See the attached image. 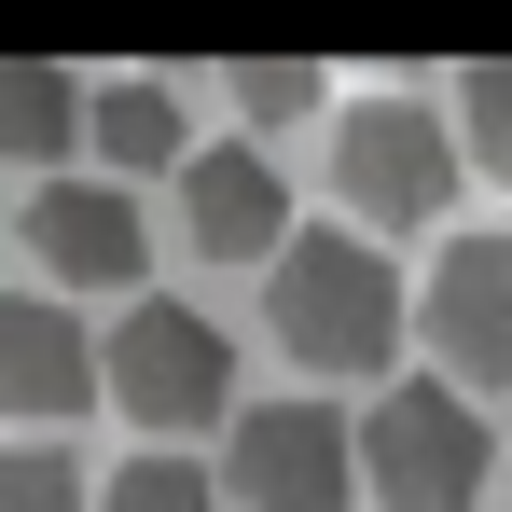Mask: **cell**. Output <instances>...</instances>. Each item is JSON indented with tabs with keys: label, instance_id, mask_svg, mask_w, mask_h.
<instances>
[{
	"label": "cell",
	"instance_id": "obj_1",
	"mask_svg": "<svg viewBox=\"0 0 512 512\" xmlns=\"http://www.w3.org/2000/svg\"><path fill=\"white\" fill-rule=\"evenodd\" d=\"M263 333L291 346L305 374H374L402 346V277L374 236H277L263 263Z\"/></svg>",
	"mask_w": 512,
	"mask_h": 512
},
{
	"label": "cell",
	"instance_id": "obj_2",
	"mask_svg": "<svg viewBox=\"0 0 512 512\" xmlns=\"http://www.w3.org/2000/svg\"><path fill=\"white\" fill-rule=\"evenodd\" d=\"M97 388L139 429H208V416H236V333H222L208 305L139 291V305L111 319V346H97Z\"/></svg>",
	"mask_w": 512,
	"mask_h": 512
},
{
	"label": "cell",
	"instance_id": "obj_3",
	"mask_svg": "<svg viewBox=\"0 0 512 512\" xmlns=\"http://www.w3.org/2000/svg\"><path fill=\"white\" fill-rule=\"evenodd\" d=\"M485 457H499V443H485V416H471L443 374H402L374 416L346 429V471H374L402 512H471L485 499Z\"/></svg>",
	"mask_w": 512,
	"mask_h": 512
},
{
	"label": "cell",
	"instance_id": "obj_4",
	"mask_svg": "<svg viewBox=\"0 0 512 512\" xmlns=\"http://www.w3.org/2000/svg\"><path fill=\"white\" fill-rule=\"evenodd\" d=\"M333 194L360 222H429L443 194H457V139H443V111L429 97H360L333 139Z\"/></svg>",
	"mask_w": 512,
	"mask_h": 512
},
{
	"label": "cell",
	"instance_id": "obj_5",
	"mask_svg": "<svg viewBox=\"0 0 512 512\" xmlns=\"http://www.w3.org/2000/svg\"><path fill=\"white\" fill-rule=\"evenodd\" d=\"M416 333L443 346V388H457V402H471V388H512V236H457V250L429 263Z\"/></svg>",
	"mask_w": 512,
	"mask_h": 512
},
{
	"label": "cell",
	"instance_id": "obj_6",
	"mask_svg": "<svg viewBox=\"0 0 512 512\" xmlns=\"http://www.w3.org/2000/svg\"><path fill=\"white\" fill-rule=\"evenodd\" d=\"M222 485L250 512H333L346 485H360V471H346V416H319V402H250Z\"/></svg>",
	"mask_w": 512,
	"mask_h": 512
},
{
	"label": "cell",
	"instance_id": "obj_7",
	"mask_svg": "<svg viewBox=\"0 0 512 512\" xmlns=\"http://www.w3.org/2000/svg\"><path fill=\"white\" fill-rule=\"evenodd\" d=\"M28 250L56 263L70 291H125L139 250H153V222H139L125 180H42V194H28Z\"/></svg>",
	"mask_w": 512,
	"mask_h": 512
},
{
	"label": "cell",
	"instance_id": "obj_8",
	"mask_svg": "<svg viewBox=\"0 0 512 512\" xmlns=\"http://www.w3.org/2000/svg\"><path fill=\"white\" fill-rule=\"evenodd\" d=\"M180 236L208 263H277V236H291V180L263 167L250 139L236 153H180Z\"/></svg>",
	"mask_w": 512,
	"mask_h": 512
},
{
	"label": "cell",
	"instance_id": "obj_9",
	"mask_svg": "<svg viewBox=\"0 0 512 512\" xmlns=\"http://www.w3.org/2000/svg\"><path fill=\"white\" fill-rule=\"evenodd\" d=\"M84 402H97L84 319L42 291H0V416H84Z\"/></svg>",
	"mask_w": 512,
	"mask_h": 512
},
{
	"label": "cell",
	"instance_id": "obj_10",
	"mask_svg": "<svg viewBox=\"0 0 512 512\" xmlns=\"http://www.w3.org/2000/svg\"><path fill=\"white\" fill-rule=\"evenodd\" d=\"M70 139H84V84L42 70V56H0V167H42V180H56Z\"/></svg>",
	"mask_w": 512,
	"mask_h": 512
},
{
	"label": "cell",
	"instance_id": "obj_11",
	"mask_svg": "<svg viewBox=\"0 0 512 512\" xmlns=\"http://www.w3.org/2000/svg\"><path fill=\"white\" fill-rule=\"evenodd\" d=\"M84 139L111 153L125 180H153V167H180L194 139H180V97L167 84H84Z\"/></svg>",
	"mask_w": 512,
	"mask_h": 512
},
{
	"label": "cell",
	"instance_id": "obj_12",
	"mask_svg": "<svg viewBox=\"0 0 512 512\" xmlns=\"http://www.w3.org/2000/svg\"><path fill=\"white\" fill-rule=\"evenodd\" d=\"M84 512H222V485H208L194 457H125V471H111Z\"/></svg>",
	"mask_w": 512,
	"mask_h": 512
},
{
	"label": "cell",
	"instance_id": "obj_13",
	"mask_svg": "<svg viewBox=\"0 0 512 512\" xmlns=\"http://www.w3.org/2000/svg\"><path fill=\"white\" fill-rule=\"evenodd\" d=\"M443 139H471V167L512 180V56H485V70L457 84V125H443Z\"/></svg>",
	"mask_w": 512,
	"mask_h": 512
},
{
	"label": "cell",
	"instance_id": "obj_14",
	"mask_svg": "<svg viewBox=\"0 0 512 512\" xmlns=\"http://www.w3.org/2000/svg\"><path fill=\"white\" fill-rule=\"evenodd\" d=\"M0 512H84V471H70L56 443H14V457H0Z\"/></svg>",
	"mask_w": 512,
	"mask_h": 512
},
{
	"label": "cell",
	"instance_id": "obj_15",
	"mask_svg": "<svg viewBox=\"0 0 512 512\" xmlns=\"http://www.w3.org/2000/svg\"><path fill=\"white\" fill-rule=\"evenodd\" d=\"M236 111L250 125H291V111H319V70L305 56H263V70H236Z\"/></svg>",
	"mask_w": 512,
	"mask_h": 512
}]
</instances>
